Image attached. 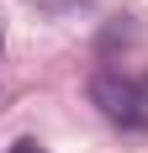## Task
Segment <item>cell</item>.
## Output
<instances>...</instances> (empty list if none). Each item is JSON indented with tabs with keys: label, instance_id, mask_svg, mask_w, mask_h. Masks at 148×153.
Listing matches in <instances>:
<instances>
[{
	"label": "cell",
	"instance_id": "1",
	"mask_svg": "<svg viewBox=\"0 0 148 153\" xmlns=\"http://www.w3.org/2000/svg\"><path fill=\"white\" fill-rule=\"evenodd\" d=\"M90 100L111 116V122H122V127H143L148 122V100H143V90H138L127 74H95L90 79Z\"/></svg>",
	"mask_w": 148,
	"mask_h": 153
},
{
	"label": "cell",
	"instance_id": "2",
	"mask_svg": "<svg viewBox=\"0 0 148 153\" xmlns=\"http://www.w3.org/2000/svg\"><path fill=\"white\" fill-rule=\"evenodd\" d=\"M11 153H43V148H37V143H16Z\"/></svg>",
	"mask_w": 148,
	"mask_h": 153
},
{
	"label": "cell",
	"instance_id": "3",
	"mask_svg": "<svg viewBox=\"0 0 148 153\" xmlns=\"http://www.w3.org/2000/svg\"><path fill=\"white\" fill-rule=\"evenodd\" d=\"M0 48H5V32H0Z\"/></svg>",
	"mask_w": 148,
	"mask_h": 153
}]
</instances>
